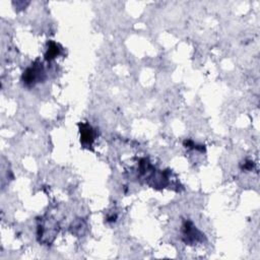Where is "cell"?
Returning a JSON list of instances; mask_svg holds the SVG:
<instances>
[{"label": "cell", "mask_w": 260, "mask_h": 260, "mask_svg": "<svg viewBox=\"0 0 260 260\" xmlns=\"http://www.w3.org/2000/svg\"><path fill=\"white\" fill-rule=\"evenodd\" d=\"M46 77L43 63L40 60H36L28 66L22 73L21 80L26 86H34L36 83L43 81Z\"/></svg>", "instance_id": "cell-1"}, {"label": "cell", "mask_w": 260, "mask_h": 260, "mask_svg": "<svg viewBox=\"0 0 260 260\" xmlns=\"http://www.w3.org/2000/svg\"><path fill=\"white\" fill-rule=\"evenodd\" d=\"M204 235L190 220H185L182 224V240L188 245L203 242Z\"/></svg>", "instance_id": "cell-2"}, {"label": "cell", "mask_w": 260, "mask_h": 260, "mask_svg": "<svg viewBox=\"0 0 260 260\" xmlns=\"http://www.w3.org/2000/svg\"><path fill=\"white\" fill-rule=\"evenodd\" d=\"M78 126L80 133V143L83 145V147L90 148L96 137L95 130L88 123H79Z\"/></svg>", "instance_id": "cell-3"}, {"label": "cell", "mask_w": 260, "mask_h": 260, "mask_svg": "<svg viewBox=\"0 0 260 260\" xmlns=\"http://www.w3.org/2000/svg\"><path fill=\"white\" fill-rule=\"evenodd\" d=\"M61 51H62V47L58 43L54 41H49L47 43V51L45 53V59L47 61H52L53 59H55L60 55Z\"/></svg>", "instance_id": "cell-4"}, {"label": "cell", "mask_w": 260, "mask_h": 260, "mask_svg": "<svg viewBox=\"0 0 260 260\" xmlns=\"http://www.w3.org/2000/svg\"><path fill=\"white\" fill-rule=\"evenodd\" d=\"M253 161H250V160H247L245 164H244V167L242 168L243 170H248V171H250V170H252V168H253Z\"/></svg>", "instance_id": "cell-5"}]
</instances>
